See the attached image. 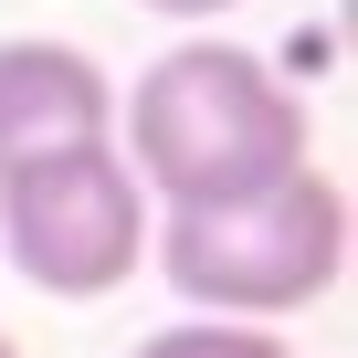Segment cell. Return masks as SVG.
Wrapping results in <instances>:
<instances>
[{
	"label": "cell",
	"mask_w": 358,
	"mask_h": 358,
	"mask_svg": "<svg viewBox=\"0 0 358 358\" xmlns=\"http://www.w3.org/2000/svg\"><path fill=\"white\" fill-rule=\"evenodd\" d=\"M116 158L137 169L148 211H211L274 190L316 148H306V95L264 53L201 32V43H169L116 95Z\"/></svg>",
	"instance_id": "6da1fadb"
},
{
	"label": "cell",
	"mask_w": 358,
	"mask_h": 358,
	"mask_svg": "<svg viewBox=\"0 0 358 358\" xmlns=\"http://www.w3.org/2000/svg\"><path fill=\"white\" fill-rule=\"evenodd\" d=\"M148 264L169 274L179 306L232 316V327H274L337 295L348 274V190L306 158L253 201H211V211H158L148 222Z\"/></svg>",
	"instance_id": "7a4b0ae2"
},
{
	"label": "cell",
	"mask_w": 358,
	"mask_h": 358,
	"mask_svg": "<svg viewBox=\"0 0 358 358\" xmlns=\"http://www.w3.org/2000/svg\"><path fill=\"white\" fill-rule=\"evenodd\" d=\"M148 222H158V211H148V190H137V169L116 158V137L0 169V253H11L22 285L53 295V306H95V295L137 285Z\"/></svg>",
	"instance_id": "3957f363"
},
{
	"label": "cell",
	"mask_w": 358,
	"mask_h": 358,
	"mask_svg": "<svg viewBox=\"0 0 358 358\" xmlns=\"http://www.w3.org/2000/svg\"><path fill=\"white\" fill-rule=\"evenodd\" d=\"M116 137V85L85 43L53 32H11L0 43V169L53 158V148H95Z\"/></svg>",
	"instance_id": "277c9868"
},
{
	"label": "cell",
	"mask_w": 358,
	"mask_h": 358,
	"mask_svg": "<svg viewBox=\"0 0 358 358\" xmlns=\"http://www.w3.org/2000/svg\"><path fill=\"white\" fill-rule=\"evenodd\" d=\"M127 358H295V348H285V337H264V327H232V316H179V327L137 337Z\"/></svg>",
	"instance_id": "5b68a950"
},
{
	"label": "cell",
	"mask_w": 358,
	"mask_h": 358,
	"mask_svg": "<svg viewBox=\"0 0 358 358\" xmlns=\"http://www.w3.org/2000/svg\"><path fill=\"white\" fill-rule=\"evenodd\" d=\"M137 11H169V22H222L232 0H137Z\"/></svg>",
	"instance_id": "8992f818"
},
{
	"label": "cell",
	"mask_w": 358,
	"mask_h": 358,
	"mask_svg": "<svg viewBox=\"0 0 358 358\" xmlns=\"http://www.w3.org/2000/svg\"><path fill=\"white\" fill-rule=\"evenodd\" d=\"M0 358H22V337H11V327H0Z\"/></svg>",
	"instance_id": "52a82bcc"
}]
</instances>
